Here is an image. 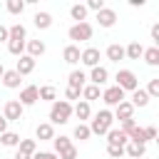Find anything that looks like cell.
I'll return each mask as SVG.
<instances>
[{"label": "cell", "mask_w": 159, "mask_h": 159, "mask_svg": "<svg viewBox=\"0 0 159 159\" xmlns=\"http://www.w3.org/2000/svg\"><path fill=\"white\" fill-rule=\"evenodd\" d=\"M134 127H137V122H134V117H129V119H122V124H119V129H122V132H124L127 137H129V132H132Z\"/></svg>", "instance_id": "f35d334b"}, {"label": "cell", "mask_w": 159, "mask_h": 159, "mask_svg": "<svg viewBox=\"0 0 159 159\" xmlns=\"http://www.w3.org/2000/svg\"><path fill=\"white\" fill-rule=\"evenodd\" d=\"M57 157H60V159H77V147H75V144H70L67 149L57 152Z\"/></svg>", "instance_id": "8d00e7d4"}, {"label": "cell", "mask_w": 159, "mask_h": 159, "mask_svg": "<svg viewBox=\"0 0 159 159\" xmlns=\"http://www.w3.org/2000/svg\"><path fill=\"white\" fill-rule=\"evenodd\" d=\"M32 159H60V157H57L55 152H35Z\"/></svg>", "instance_id": "7bdbcfd3"}, {"label": "cell", "mask_w": 159, "mask_h": 159, "mask_svg": "<svg viewBox=\"0 0 159 159\" xmlns=\"http://www.w3.org/2000/svg\"><path fill=\"white\" fill-rule=\"evenodd\" d=\"M142 60H144L149 67H157V65H159V47H157V45H152V47H144V52H142Z\"/></svg>", "instance_id": "44dd1931"}, {"label": "cell", "mask_w": 159, "mask_h": 159, "mask_svg": "<svg viewBox=\"0 0 159 159\" xmlns=\"http://www.w3.org/2000/svg\"><path fill=\"white\" fill-rule=\"evenodd\" d=\"M109 127H114V114L109 112V109H99L97 114H94V119H92V124H89V132L92 134H107V129Z\"/></svg>", "instance_id": "7a4b0ae2"}, {"label": "cell", "mask_w": 159, "mask_h": 159, "mask_svg": "<svg viewBox=\"0 0 159 159\" xmlns=\"http://www.w3.org/2000/svg\"><path fill=\"white\" fill-rule=\"evenodd\" d=\"M107 107H114V104H119L122 99H124V89L119 87V84H112V87H107V89H102V97H99Z\"/></svg>", "instance_id": "5b68a950"}, {"label": "cell", "mask_w": 159, "mask_h": 159, "mask_svg": "<svg viewBox=\"0 0 159 159\" xmlns=\"http://www.w3.org/2000/svg\"><path fill=\"white\" fill-rule=\"evenodd\" d=\"M127 2H129L132 7H144V5H147V0H127Z\"/></svg>", "instance_id": "7dc6e473"}, {"label": "cell", "mask_w": 159, "mask_h": 159, "mask_svg": "<svg viewBox=\"0 0 159 159\" xmlns=\"http://www.w3.org/2000/svg\"><path fill=\"white\" fill-rule=\"evenodd\" d=\"M92 84H107V80H109V72H107V67H102V65H94V67H89V77H87Z\"/></svg>", "instance_id": "52a82bcc"}, {"label": "cell", "mask_w": 159, "mask_h": 159, "mask_svg": "<svg viewBox=\"0 0 159 159\" xmlns=\"http://www.w3.org/2000/svg\"><path fill=\"white\" fill-rule=\"evenodd\" d=\"M142 52H144V47H142V42H137V40L124 47V57H129V60H139Z\"/></svg>", "instance_id": "484cf974"}, {"label": "cell", "mask_w": 159, "mask_h": 159, "mask_svg": "<svg viewBox=\"0 0 159 159\" xmlns=\"http://www.w3.org/2000/svg\"><path fill=\"white\" fill-rule=\"evenodd\" d=\"M7 35H10V40H25L27 37V30H25V25L15 22L12 27H7Z\"/></svg>", "instance_id": "4dcf8cb0"}, {"label": "cell", "mask_w": 159, "mask_h": 159, "mask_svg": "<svg viewBox=\"0 0 159 159\" xmlns=\"http://www.w3.org/2000/svg\"><path fill=\"white\" fill-rule=\"evenodd\" d=\"M32 22H35V27L37 30H50L52 27V15L50 12H35V17H32Z\"/></svg>", "instance_id": "ffe728a7"}, {"label": "cell", "mask_w": 159, "mask_h": 159, "mask_svg": "<svg viewBox=\"0 0 159 159\" xmlns=\"http://www.w3.org/2000/svg\"><path fill=\"white\" fill-rule=\"evenodd\" d=\"M45 50H47V45H45L42 40H27V42H25V52H27L30 57H35V60L42 57Z\"/></svg>", "instance_id": "9a60e30c"}, {"label": "cell", "mask_w": 159, "mask_h": 159, "mask_svg": "<svg viewBox=\"0 0 159 159\" xmlns=\"http://www.w3.org/2000/svg\"><path fill=\"white\" fill-rule=\"evenodd\" d=\"M35 137H37L40 142H50V139L55 137V124H50V122H40V124L35 127Z\"/></svg>", "instance_id": "e0dca14e"}, {"label": "cell", "mask_w": 159, "mask_h": 159, "mask_svg": "<svg viewBox=\"0 0 159 159\" xmlns=\"http://www.w3.org/2000/svg\"><path fill=\"white\" fill-rule=\"evenodd\" d=\"M107 60H109V62H119V60H124V47L117 45V42L109 45V47H107Z\"/></svg>", "instance_id": "83f0119b"}, {"label": "cell", "mask_w": 159, "mask_h": 159, "mask_svg": "<svg viewBox=\"0 0 159 159\" xmlns=\"http://www.w3.org/2000/svg\"><path fill=\"white\" fill-rule=\"evenodd\" d=\"M7 52L15 57L25 55V40H7Z\"/></svg>", "instance_id": "1f68e13d"}, {"label": "cell", "mask_w": 159, "mask_h": 159, "mask_svg": "<svg viewBox=\"0 0 159 159\" xmlns=\"http://www.w3.org/2000/svg\"><path fill=\"white\" fill-rule=\"evenodd\" d=\"M84 5H87V10H94V12H97V10L104 7V0H87Z\"/></svg>", "instance_id": "b9f144b4"}, {"label": "cell", "mask_w": 159, "mask_h": 159, "mask_svg": "<svg viewBox=\"0 0 159 159\" xmlns=\"http://www.w3.org/2000/svg\"><path fill=\"white\" fill-rule=\"evenodd\" d=\"M104 137H107V144H127V142H129V137H127L119 127H109Z\"/></svg>", "instance_id": "d6986e66"}, {"label": "cell", "mask_w": 159, "mask_h": 159, "mask_svg": "<svg viewBox=\"0 0 159 159\" xmlns=\"http://www.w3.org/2000/svg\"><path fill=\"white\" fill-rule=\"evenodd\" d=\"M149 35H152V42L159 47V22H154L152 25V30H149Z\"/></svg>", "instance_id": "ee69618b"}, {"label": "cell", "mask_w": 159, "mask_h": 159, "mask_svg": "<svg viewBox=\"0 0 159 159\" xmlns=\"http://www.w3.org/2000/svg\"><path fill=\"white\" fill-rule=\"evenodd\" d=\"M97 22H99V27H114L117 12L112 7H102V10H97Z\"/></svg>", "instance_id": "9c48e42d"}, {"label": "cell", "mask_w": 159, "mask_h": 159, "mask_svg": "<svg viewBox=\"0 0 159 159\" xmlns=\"http://www.w3.org/2000/svg\"><path fill=\"white\" fill-rule=\"evenodd\" d=\"M72 117V102L67 99H55L50 107V124H67Z\"/></svg>", "instance_id": "6da1fadb"}, {"label": "cell", "mask_w": 159, "mask_h": 159, "mask_svg": "<svg viewBox=\"0 0 159 159\" xmlns=\"http://www.w3.org/2000/svg\"><path fill=\"white\" fill-rule=\"evenodd\" d=\"M65 99H67V102H72V99H80V89L67 84V89H65Z\"/></svg>", "instance_id": "60d3db41"}, {"label": "cell", "mask_w": 159, "mask_h": 159, "mask_svg": "<svg viewBox=\"0 0 159 159\" xmlns=\"http://www.w3.org/2000/svg\"><path fill=\"white\" fill-rule=\"evenodd\" d=\"M12 159H32V157H30V154H22V152H17Z\"/></svg>", "instance_id": "681fc988"}, {"label": "cell", "mask_w": 159, "mask_h": 159, "mask_svg": "<svg viewBox=\"0 0 159 159\" xmlns=\"http://www.w3.org/2000/svg\"><path fill=\"white\" fill-rule=\"evenodd\" d=\"M2 72H5V67H2V62H0V77H2Z\"/></svg>", "instance_id": "816d5d0a"}, {"label": "cell", "mask_w": 159, "mask_h": 159, "mask_svg": "<svg viewBox=\"0 0 159 159\" xmlns=\"http://www.w3.org/2000/svg\"><path fill=\"white\" fill-rule=\"evenodd\" d=\"M129 117H134V104L129 102V99H122L119 104H114V119H129Z\"/></svg>", "instance_id": "7c38bea8"}, {"label": "cell", "mask_w": 159, "mask_h": 159, "mask_svg": "<svg viewBox=\"0 0 159 159\" xmlns=\"http://www.w3.org/2000/svg\"><path fill=\"white\" fill-rule=\"evenodd\" d=\"M72 114H75V117H77L80 122H84V119H89V114H92V107H89V102L80 97V99H77V104L72 107Z\"/></svg>", "instance_id": "2e32d148"}, {"label": "cell", "mask_w": 159, "mask_h": 159, "mask_svg": "<svg viewBox=\"0 0 159 159\" xmlns=\"http://www.w3.org/2000/svg\"><path fill=\"white\" fill-rule=\"evenodd\" d=\"M80 62L87 65V67L99 65V50H97V47H84V50L80 52Z\"/></svg>", "instance_id": "4fadbf2b"}, {"label": "cell", "mask_w": 159, "mask_h": 159, "mask_svg": "<svg viewBox=\"0 0 159 159\" xmlns=\"http://www.w3.org/2000/svg\"><path fill=\"white\" fill-rule=\"evenodd\" d=\"M129 139H132V142H147V139H144V127H134V129L129 132Z\"/></svg>", "instance_id": "ab89813d"}, {"label": "cell", "mask_w": 159, "mask_h": 159, "mask_svg": "<svg viewBox=\"0 0 159 159\" xmlns=\"http://www.w3.org/2000/svg\"><path fill=\"white\" fill-rule=\"evenodd\" d=\"M147 94H149V97H159V77L149 80V84H147Z\"/></svg>", "instance_id": "74e56055"}, {"label": "cell", "mask_w": 159, "mask_h": 159, "mask_svg": "<svg viewBox=\"0 0 159 159\" xmlns=\"http://www.w3.org/2000/svg\"><path fill=\"white\" fill-rule=\"evenodd\" d=\"M17 142H20V134H17V132L5 129V132L0 134V144H2V147H17Z\"/></svg>", "instance_id": "f1b7e54d"}, {"label": "cell", "mask_w": 159, "mask_h": 159, "mask_svg": "<svg viewBox=\"0 0 159 159\" xmlns=\"http://www.w3.org/2000/svg\"><path fill=\"white\" fill-rule=\"evenodd\" d=\"M114 80H117V84H119L124 92H132V89L139 87V80H137V75H134L132 70H119Z\"/></svg>", "instance_id": "277c9868"}, {"label": "cell", "mask_w": 159, "mask_h": 159, "mask_svg": "<svg viewBox=\"0 0 159 159\" xmlns=\"http://www.w3.org/2000/svg\"><path fill=\"white\" fill-rule=\"evenodd\" d=\"M72 134H75V139H80V142H87V139L92 137V132H89V127H87L84 122H80V124L75 127V132H72Z\"/></svg>", "instance_id": "d6a6232c"}, {"label": "cell", "mask_w": 159, "mask_h": 159, "mask_svg": "<svg viewBox=\"0 0 159 159\" xmlns=\"http://www.w3.org/2000/svg\"><path fill=\"white\" fill-rule=\"evenodd\" d=\"M5 129H7V119H5V117H2V114H0V134H2V132H5Z\"/></svg>", "instance_id": "c3c4849f"}, {"label": "cell", "mask_w": 159, "mask_h": 159, "mask_svg": "<svg viewBox=\"0 0 159 159\" xmlns=\"http://www.w3.org/2000/svg\"><path fill=\"white\" fill-rule=\"evenodd\" d=\"M37 99H40V97H37V87H35V84H27V87L20 89V104H22V107L35 104Z\"/></svg>", "instance_id": "5bb4252c"}, {"label": "cell", "mask_w": 159, "mask_h": 159, "mask_svg": "<svg viewBox=\"0 0 159 159\" xmlns=\"http://www.w3.org/2000/svg\"><path fill=\"white\" fill-rule=\"evenodd\" d=\"M124 154L127 157H132V159H142L144 154H147V142H127L124 144Z\"/></svg>", "instance_id": "ba28073f"}, {"label": "cell", "mask_w": 159, "mask_h": 159, "mask_svg": "<svg viewBox=\"0 0 159 159\" xmlns=\"http://www.w3.org/2000/svg\"><path fill=\"white\" fill-rule=\"evenodd\" d=\"M62 60H65L67 65H77V62H80V47H77V45H67V47L62 50Z\"/></svg>", "instance_id": "7402d4cb"}, {"label": "cell", "mask_w": 159, "mask_h": 159, "mask_svg": "<svg viewBox=\"0 0 159 159\" xmlns=\"http://www.w3.org/2000/svg\"><path fill=\"white\" fill-rule=\"evenodd\" d=\"M10 40V35H7V27L5 25H0V42H7Z\"/></svg>", "instance_id": "bcb514c9"}, {"label": "cell", "mask_w": 159, "mask_h": 159, "mask_svg": "<svg viewBox=\"0 0 159 159\" xmlns=\"http://www.w3.org/2000/svg\"><path fill=\"white\" fill-rule=\"evenodd\" d=\"M107 154L112 159H122L124 157V144H107Z\"/></svg>", "instance_id": "d590c367"}, {"label": "cell", "mask_w": 159, "mask_h": 159, "mask_svg": "<svg viewBox=\"0 0 159 159\" xmlns=\"http://www.w3.org/2000/svg\"><path fill=\"white\" fill-rule=\"evenodd\" d=\"M5 7L10 15H22L25 10V0H5Z\"/></svg>", "instance_id": "836d02e7"}, {"label": "cell", "mask_w": 159, "mask_h": 159, "mask_svg": "<svg viewBox=\"0 0 159 159\" xmlns=\"http://www.w3.org/2000/svg\"><path fill=\"white\" fill-rule=\"evenodd\" d=\"M149 99H152V97L147 94V89H139V87H137V89H132V99H129V102H132L134 107H147V104H149Z\"/></svg>", "instance_id": "cb8c5ba5"}, {"label": "cell", "mask_w": 159, "mask_h": 159, "mask_svg": "<svg viewBox=\"0 0 159 159\" xmlns=\"http://www.w3.org/2000/svg\"><path fill=\"white\" fill-rule=\"evenodd\" d=\"M22 112H25V107L20 104V99H7L5 102V109H2V117L7 122H20L22 119Z\"/></svg>", "instance_id": "8992f818"}, {"label": "cell", "mask_w": 159, "mask_h": 159, "mask_svg": "<svg viewBox=\"0 0 159 159\" xmlns=\"http://www.w3.org/2000/svg\"><path fill=\"white\" fill-rule=\"evenodd\" d=\"M80 97H82V99H87V102H94V99H99V97H102V87L89 82V84H84V87L80 89Z\"/></svg>", "instance_id": "ac0fdd59"}, {"label": "cell", "mask_w": 159, "mask_h": 159, "mask_svg": "<svg viewBox=\"0 0 159 159\" xmlns=\"http://www.w3.org/2000/svg\"><path fill=\"white\" fill-rule=\"evenodd\" d=\"M50 142H52V147H55V154L62 152V149H67V147L72 144V139H70V137H62V134H60V137H52Z\"/></svg>", "instance_id": "e575fe53"}, {"label": "cell", "mask_w": 159, "mask_h": 159, "mask_svg": "<svg viewBox=\"0 0 159 159\" xmlns=\"http://www.w3.org/2000/svg\"><path fill=\"white\" fill-rule=\"evenodd\" d=\"M87 5H82V2H75L72 7H70V17L75 20V22H82V20H87Z\"/></svg>", "instance_id": "d4e9b609"}, {"label": "cell", "mask_w": 159, "mask_h": 159, "mask_svg": "<svg viewBox=\"0 0 159 159\" xmlns=\"http://www.w3.org/2000/svg\"><path fill=\"white\" fill-rule=\"evenodd\" d=\"M144 139H147V142L157 139V127H144Z\"/></svg>", "instance_id": "f6af8a7d"}, {"label": "cell", "mask_w": 159, "mask_h": 159, "mask_svg": "<svg viewBox=\"0 0 159 159\" xmlns=\"http://www.w3.org/2000/svg\"><path fill=\"white\" fill-rule=\"evenodd\" d=\"M35 2H37V0H25V5H35Z\"/></svg>", "instance_id": "f907efd6"}, {"label": "cell", "mask_w": 159, "mask_h": 159, "mask_svg": "<svg viewBox=\"0 0 159 159\" xmlns=\"http://www.w3.org/2000/svg\"><path fill=\"white\" fill-rule=\"evenodd\" d=\"M37 97H40L42 102H55V99H57V89H55L52 84H45V87H37Z\"/></svg>", "instance_id": "4316f807"}, {"label": "cell", "mask_w": 159, "mask_h": 159, "mask_svg": "<svg viewBox=\"0 0 159 159\" xmlns=\"http://www.w3.org/2000/svg\"><path fill=\"white\" fill-rule=\"evenodd\" d=\"M84 82H87V75H84L82 70H72L70 77H67V84H70V87H77V89H82Z\"/></svg>", "instance_id": "603a6c76"}, {"label": "cell", "mask_w": 159, "mask_h": 159, "mask_svg": "<svg viewBox=\"0 0 159 159\" xmlns=\"http://www.w3.org/2000/svg\"><path fill=\"white\" fill-rule=\"evenodd\" d=\"M17 152L32 157V154L37 152V142H35V139H20V142H17Z\"/></svg>", "instance_id": "f546056e"}, {"label": "cell", "mask_w": 159, "mask_h": 159, "mask_svg": "<svg viewBox=\"0 0 159 159\" xmlns=\"http://www.w3.org/2000/svg\"><path fill=\"white\" fill-rule=\"evenodd\" d=\"M0 82H2L7 89H17V87H20V82H22V75H20L17 70H5V72H2V77H0Z\"/></svg>", "instance_id": "8fae6325"}, {"label": "cell", "mask_w": 159, "mask_h": 159, "mask_svg": "<svg viewBox=\"0 0 159 159\" xmlns=\"http://www.w3.org/2000/svg\"><path fill=\"white\" fill-rule=\"evenodd\" d=\"M15 70H17L22 77H25V75H32V72H35V57H30L27 52H25V55H20V57H17Z\"/></svg>", "instance_id": "30bf717a"}, {"label": "cell", "mask_w": 159, "mask_h": 159, "mask_svg": "<svg viewBox=\"0 0 159 159\" xmlns=\"http://www.w3.org/2000/svg\"><path fill=\"white\" fill-rule=\"evenodd\" d=\"M92 32H94V27H92L87 20H82V22H75V25L67 30L70 40H75V42H87V40H92Z\"/></svg>", "instance_id": "3957f363"}]
</instances>
